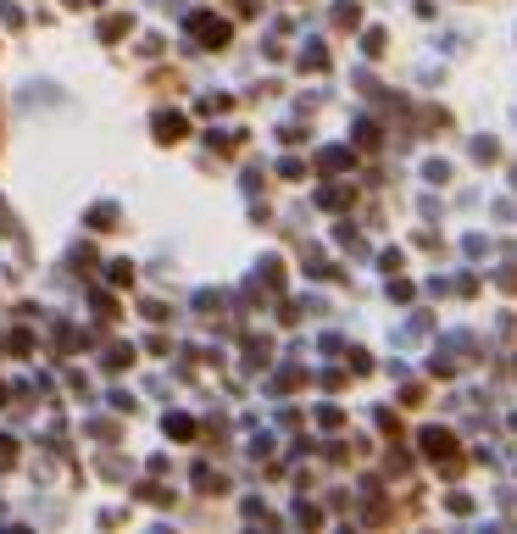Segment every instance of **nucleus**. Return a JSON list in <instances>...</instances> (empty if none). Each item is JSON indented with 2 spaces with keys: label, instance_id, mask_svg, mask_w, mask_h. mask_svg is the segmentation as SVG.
<instances>
[{
  "label": "nucleus",
  "instance_id": "nucleus-4",
  "mask_svg": "<svg viewBox=\"0 0 517 534\" xmlns=\"http://www.w3.org/2000/svg\"><path fill=\"white\" fill-rule=\"evenodd\" d=\"M156 140H184V117L178 112H161L156 117Z\"/></svg>",
  "mask_w": 517,
  "mask_h": 534
},
{
  "label": "nucleus",
  "instance_id": "nucleus-1",
  "mask_svg": "<svg viewBox=\"0 0 517 534\" xmlns=\"http://www.w3.org/2000/svg\"><path fill=\"white\" fill-rule=\"evenodd\" d=\"M423 457L440 462L445 473H456V467H462V457H456V440H450L445 429H423Z\"/></svg>",
  "mask_w": 517,
  "mask_h": 534
},
{
  "label": "nucleus",
  "instance_id": "nucleus-7",
  "mask_svg": "<svg viewBox=\"0 0 517 534\" xmlns=\"http://www.w3.org/2000/svg\"><path fill=\"white\" fill-rule=\"evenodd\" d=\"M123 28H128V17H106V22H100V34H106V39H117Z\"/></svg>",
  "mask_w": 517,
  "mask_h": 534
},
{
  "label": "nucleus",
  "instance_id": "nucleus-5",
  "mask_svg": "<svg viewBox=\"0 0 517 534\" xmlns=\"http://www.w3.org/2000/svg\"><path fill=\"white\" fill-rule=\"evenodd\" d=\"M89 223H95V229H117V206H95Z\"/></svg>",
  "mask_w": 517,
  "mask_h": 534
},
{
  "label": "nucleus",
  "instance_id": "nucleus-6",
  "mask_svg": "<svg viewBox=\"0 0 517 534\" xmlns=\"http://www.w3.org/2000/svg\"><path fill=\"white\" fill-rule=\"evenodd\" d=\"M423 178H429V184H445V178H450V167H445V161H429V167H423Z\"/></svg>",
  "mask_w": 517,
  "mask_h": 534
},
{
  "label": "nucleus",
  "instance_id": "nucleus-3",
  "mask_svg": "<svg viewBox=\"0 0 517 534\" xmlns=\"http://www.w3.org/2000/svg\"><path fill=\"white\" fill-rule=\"evenodd\" d=\"M467 351H473V340H467V334H450L440 351H434V373H456V368L467 362Z\"/></svg>",
  "mask_w": 517,
  "mask_h": 534
},
{
  "label": "nucleus",
  "instance_id": "nucleus-2",
  "mask_svg": "<svg viewBox=\"0 0 517 534\" xmlns=\"http://www.w3.org/2000/svg\"><path fill=\"white\" fill-rule=\"evenodd\" d=\"M189 34H195L201 45H212V51H217V45H228V22H222V17H212V11H195V17H189Z\"/></svg>",
  "mask_w": 517,
  "mask_h": 534
}]
</instances>
